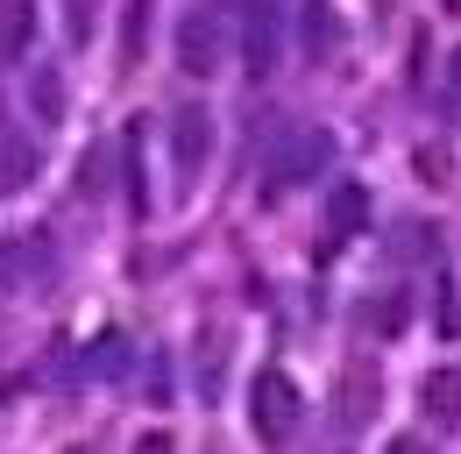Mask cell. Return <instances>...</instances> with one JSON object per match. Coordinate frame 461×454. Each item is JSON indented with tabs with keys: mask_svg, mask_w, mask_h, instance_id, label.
Instances as JSON below:
<instances>
[{
	"mask_svg": "<svg viewBox=\"0 0 461 454\" xmlns=\"http://www.w3.org/2000/svg\"><path fill=\"white\" fill-rule=\"evenodd\" d=\"M249 426H256L263 448H291V440H298V426H305V391L291 384V369H263V377L249 384Z\"/></svg>",
	"mask_w": 461,
	"mask_h": 454,
	"instance_id": "6da1fadb",
	"label": "cell"
},
{
	"mask_svg": "<svg viewBox=\"0 0 461 454\" xmlns=\"http://www.w3.org/2000/svg\"><path fill=\"white\" fill-rule=\"evenodd\" d=\"M58 284V241L43 227H22L0 241V291L7 298H29V291H50Z\"/></svg>",
	"mask_w": 461,
	"mask_h": 454,
	"instance_id": "7a4b0ae2",
	"label": "cell"
},
{
	"mask_svg": "<svg viewBox=\"0 0 461 454\" xmlns=\"http://www.w3.org/2000/svg\"><path fill=\"white\" fill-rule=\"evenodd\" d=\"M334 164V135L327 128H291L285 135V150L270 157V177H263V199L277 206V199H291L298 185H312L320 170Z\"/></svg>",
	"mask_w": 461,
	"mask_h": 454,
	"instance_id": "3957f363",
	"label": "cell"
},
{
	"mask_svg": "<svg viewBox=\"0 0 461 454\" xmlns=\"http://www.w3.org/2000/svg\"><path fill=\"white\" fill-rule=\"evenodd\" d=\"M213 164V114L206 107H177L171 114V170H177V199L199 192V177Z\"/></svg>",
	"mask_w": 461,
	"mask_h": 454,
	"instance_id": "277c9868",
	"label": "cell"
},
{
	"mask_svg": "<svg viewBox=\"0 0 461 454\" xmlns=\"http://www.w3.org/2000/svg\"><path fill=\"white\" fill-rule=\"evenodd\" d=\"M376 391H384V384H376V362H362V355L341 362V377H334V426H341V433H362V426L376 419V404H384Z\"/></svg>",
	"mask_w": 461,
	"mask_h": 454,
	"instance_id": "5b68a950",
	"label": "cell"
},
{
	"mask_svg": "<svg viewBox=\"0 0 461 454\" xmlns=\"http://www.w3.org/2000/svg\"><path fill=\"white\" fill-rule=\"evenodd\" d=\"M241 64H249V78H270L285 64V22L270 0H249V14H241Z\"/></svg>",
	"mask_w": 461,
	"mask_h": 454,
	"instance_id": "8992f818",
	"label": "cell"
},
{
	"mask_svg": "<svg viewBox=\"0 0 461 454\" xmlns=\"http://www.w3.org/2000/svg\"><path fill=\"white\" fill-rule=\"evenodd\" d=\"M177 64H185L192 78H213V71L228 64V29H221V22L206 14V7L177 22Z\"/></svg>",
	"mask_w": 461,
	"mask_h": 454,
	"instance_id": "52a82bcc",
	"label": "cell"
},
{
	"mask_svg": "<svg viewBox=\"0 0 461 454\" xmlns=\"http://www.w3.org/2000/svg\"><path fill=\"white\" fill-rule=\"evenodd\" d=\"M419 412H426L433 433H461V362L426 369V384H419Z\"/></svg>",
	"mask_w": 461,
	"mask_h": 454,
	"instance_id": "ba28073f",
	"label": "cell"
},
{
	"mask_svg": "<svg viewBox=\"0 0 461 454\" xmlns=\"http://www.w3.org/2000/svg\"><path fill=\"white\" fill-rule=\"evenodd\" d=\"M78 369H86V377H100V384H121V377L135 369V340L121 334V327L93 334V340H86V355H78Z\"/></svg>",
	"mask_w": 461,
	"mask_h": 454,
	"instance_id": "9c48e42d",
	"label": "cell"
},
{
	"mask_svg": "<svg viewBox=\"0 0 461 454\" xmlns=\"http://www.w3.org/2000/svg\"><path fill=\"white\" fill-rule=\"evenodd\" d=\"M36 43V0H0V71L22 64Z\"/></svg>",
	"mask_w": 461,
	"mask_h": 454,
	"instance_id": "30bf717a",
	"label": "cell"
},
{
	"mask_svg": "<svg viewBox=\"0 0 461 454\" xmlns=\"http://www.w3.org/2000/svg\"><path fill=\"white\" fill-rule=\"evenodd\" d=\"M327 227H334V241H355V234L369 227V192H362L355 177H341V185L327 192Z\"/></svg>",
	"mask_w": 461,
	"mask_h": 454,
	"instance_id": "8fae6325",
	"label": "cell"
},
{
	"mask_svg": "<svg viewBox=\"0 0 461 454\" xmlns=\"http://www.w3.org/2000/svg\"><path fill=\"white\" fill-rule=\"evenodd\" d=\"M149 22H157V0H121V64H142Z\"/></svg>",
	"mask_w": 461,
	"mask_h": 454,
	"instance_id": "7c38bea8",
	"label": "cell"
},
{
	"mask_svg": "<svg viewBox=\"0 0 461 454\" xmlns=\"http://www.w3.org/2000/svg\"><path fill=\"white\" fill-rule=\"evenodd\" d=\"M36 170V142H0V192H22Z\"/></svg>",
	"mask_w": 461,
	"mask_h": 454,
	"instance_id": "4fadbf2b",
	"label": "cell"
},
{
	"mask_svg": "<svg viewBox=\"0 0 461 454\" xmlns=\"http://www.w3.org/2000/svg\"><path fill=\"white\" fill-rule=\"evenodd\" d=\"M391 249H398L404 263H426V256H440V234H433L426 221H404V234L391 241Z\"/></svg>",
	"mask_w": 461,
	"mask_h": 454,
	"instance_id": "5bb4252c",
	"label": "cell"
},
{
	"mask_svg": "<svg viewBox=\"0 0 461 454\" xmlns=\"http://www.w3.org/2000/svg\"><path fill=\"white\" fill-rule=\"evenodd\" d=\"M121 157H128V206H135V213H149V185H142V135H135V128H128Z\"/></svg>",
	"mask_w": 461,
	"mask_h": 454,
	"instance_id": "9a60e30c",
	"label": "cell"
},
{
	"mask_svg": "<svg viewBox=\"0 0 461 454\" xmlns=\"http://www.w3.org/2000/svg\"><path fill=\"white\" fill-rule=\"evenodd\" d=\"M362 327H369V334H398L404 327V298H369V305H362Z\"/></svg>",
	"mask_w": 461,
	"mask_h": 454,
	"instance_id": "2e32d148",
	"label": "cell"
},
{
	"mask_svg": "<svg viewBox=\"0 0 461 454\" xmlns=\"http://www.w3.org/2000/svg\"><path fill=\"white\" fill-rule=\"evenodd\" d=\"M78 192H86V199H93V192H107V150H100V142L78 157Z\"/></svg>",
	"mask_w": 461,
	"mask_h": 454,
	"instance_id": "e0dca14e",
	"label": "cell"
},
{
	"mask_svg": "<svg viewBox=\"0 0 461 454\" xmlns=\"http://www.w3.org/2000/svg\"><path fill=\"white\" fill-rule=\"evenodd\" d=\"M305 36H312V50H327V43H334V14H327L320 0L305 7Z\"/></svg>",
	"mask_w": 461,
	"mask_h": 454,
	"instance_id": "ac0fdd59",
	"label": "cell"
},
{
	"mask_svg": "<svg viewBox=\"0 0 461 454\" xmlns=\"http://www.w3.org/2000/svg\"><path fill=\"white\" fill-rule=\"evenodd\" d=\"M440 100H447V114L461 121V50H447V78H440Z\"/></svg>",
	"mask_w": 461,
	"mask_h": 454,
	"instance_id": "d6986e66",
	"label": "cell"
},
{
	"mask_svg": "<svg viewBox=\"0 0 461 454\" xmlns=\"http://www.w3.org/2000/svg\"><path fill=\"white\" fill-rule=\"evenodd\" d=\"M36 100H43V121H64V86H58V78H50V71H43V86H36Z\"/></svg>",
	"mask_w": 461,
	"mask_h": 454,
	"instance_id": "ffe728a7",
	"label": "cell"
},
{
	"mask_svg": "<svg viewBox=\"0 0 461 454\" xmlns=\"http://www.w3.org/2000/svg\"><path fill=\"white\" fill-rule=\"evenodd\" d=\"M135 454H177V440H171V433H142V440H135Z\"/></svg>",
	"mask_w": 461,
	"mask_h": 454,
	"instance_id": "44dd1931",
	"label": "cell"
},
{
	"mask_svg": "<svg viewBox=\"0 0 461 454\" xmlns=\"http://www.w3.org/2000/svg\"><path fill=\"white\" fill-rule=\"evenodd\" d=\"M384 454H426V440H419V433H398V440H391Z\"/></svg>",
	"mask_w": 461,
	"mask_h": 454,
	"instance_id": "7402d4cb",
	"label": "cell"
},
{
	"mask_svg": "<svg viewBox=\"0 0 461 454\" xmlns=\"http://www.w3.org/2000/svg\"><path fill=\"white\" fill-rule=\"evenodd\" d=\"M64 454H93V448H64Z\"/></svg>",
	"mask_w": 461,
	"mask_h": 454,
	"instance_id": "603a6c76",
	"label": "cell"
},
{
	"mask_svg": "<svg viewBox=\"0 0 461 454\" xmlns=\"http://www.w3.org/2000/svg\"><path fill=\"white\" fill-rule=\"evenodd\" d=\"M213 454H221V448H213Z\"/></svg>",
	"mask_w": 461,
	"mask_h": 454,
	"instance_id": "cb8c5ba5",
	"label": "cell"
}]
</instances>
